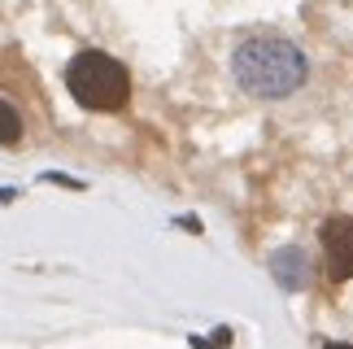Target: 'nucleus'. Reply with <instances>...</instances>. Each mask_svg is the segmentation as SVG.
Masks as SVG:
<instances>
[{"label":"nucleus","mask_w":353,"mask_h":349,"mask_svg":"<svg viewBox=\"0 0 353 349\" xmlns=\"http://www.w3.org/2000/svg\"><path fill=\"white\" fill-rule=\"evenodd\" d=\"M266 266H270V275H275V284L283 292H301L310 284V275H314V262H310L305 245H283V249H275Z\"/></svg>","instance_id":"4"},{"label":"nucleus","mask_w":353,"mask_h":349,"mask_svg":"<svg viewBox=\"0 0 353 349\" xmlns=\"http://www.w3.org/2000/svg\"><path fill=\"white\" fill-rule=\"evenodd\" d=\"M65 88H70V97L83 105V110L118 114V110H127V101H131V70L118 57H110V52L83 48L65 66Z\"/></svg>","instance_id":"2"},{"label":"nucleus","mask_w":353,"mask_h":349,"mask_svg":"<svg viewBox=\"0 0 353 349\" xmlns=\"http://www.w3.org/2000/svg\"><path fill=\"white\" fill-rule=\"evenodd\" d=\"M319 245H323V266H327L332 284L353 279V219L349 214H332L319 223Z\"/></svg>","instance_id":"3"},{"label":"nucleus","mask_w":353,"mask_h":349,"mask_svg":"<svg viewBox=\"0 0 353 349\" xmlns=\"http://www.w3.org/2000/svg\"><path fill=\"white\" fill-rule=\"evenodd\" d=\"M323 349H353L349 341H332V345H323Z\"/></svg>","instance_id":"6"},{"label":"nucleus","mask_w":353,"mask_h":349,"mask_svg":"<svg viewBox=\"0 0 353 349\" xmlns=\"http://www.w3.org/2000/svg\"><path fill=\"white\" fill-rule=\"evenodd\" d=\"M232 79L253 101H283L310 83V57L283 35H249L232 52Z\"/></svg>","instance_id":"1"},{"label":"nucleus","mask_w":353,"mask_h":349,"mask_svg":"<svg viewBox=\"0 0 353 349\" xmlns=\"http://www.w3.org/2000/svg\"><path fill=\"white\" fill-rule=\"evenodd\" d=\"M22 140V118L9 101H0V144H18Z\"/></svg>","instance_id":"5"}]
</instances>
